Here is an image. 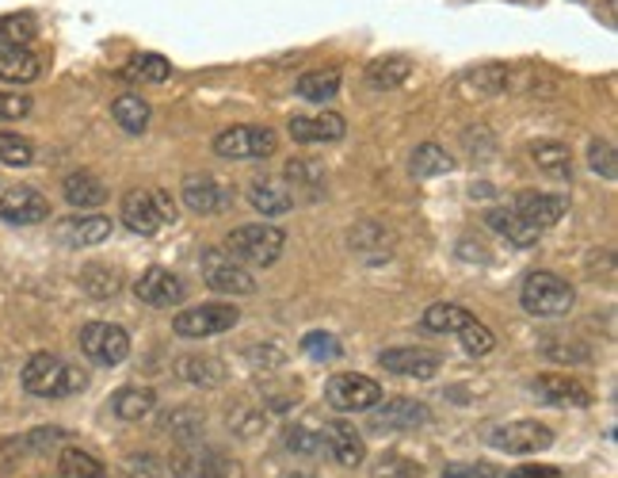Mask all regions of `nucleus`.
Instances as JSON below:
<instances>
[{
	"label": "nucleus",
	"instance_id": "1",
	"mask_svg": "<svg viewBox=\"0 0 618 478\" xmlns=\"http://www.w3.org/2000/svg\"><path fill=\"white\" fill-rule=\"evenodd\" d=\"M89 387V375L81 367H69L54 352H35V356L23 364V390L35 398H66L77 390Z\"/></svg>",
	"mask_w": 618,
	"mask_h": 478
},
{
	"label": "nucleus",
	"instance_id": "2",
	"mask_svg": "<svg viewBox=\"0 0 618 478\" xmlns=\"http://www.w3.org/2000/svg\"><path fill=\"white\" fill-rule=\"evenodd\" d=\"M283 246H287V234L267 223L237 226L226 238V253L233 257V261H241L244 269H272L283 257Z\"/></svg>",
	"mask_w": 618,
	"mask_h": 478
},
{
	"label": "nucleus",
	"instance_id": "3",
	"mask_svg": "<svg viewBox=\"0 0 618 478\" xmlns=\"http://www.w3.org/2000/svg\"><path fill=\"white\" fill-rule=\"evenodd\" d=\"M519 303L535 318H561L573 310L576 292L561 276H553V272H530L519 287Z\"/></svg>",
	"mask_w": 618,
	"mask_h": 478
},
{
	"label": "nucleus",
	"instance_id": "4",
	"mask_svg": "<svg viewBox=\"0 0 618 478\" xmlns=\"http://www.w3.org/2000/svg\"><path fill=\"white\" fill-rule=\"evenodd\" d=\"M324 402L336 413H367L382 402V387H378L370 375L340 372L324 383Z\"/></svg>",
	"mask_w": 618,
	"mask_h": 478
},
{
	"label": "nucleus",
	"instance_id": "5",
	"mask_svg": "<svg viewBox=\"0 0 618 478\" xmlns=\"http://www.w3.org/2000/svg\"><path fill=\"white\" fill-rule=\"evenodd\" d=\"M279 150L272 127H229L214 138V153L226 161H264Z\"/></svg>",
	"mask_w": 618,
	"mask_h": 478
},
{
	"label": "nucleus",
	"instance_id": "6",
	"mask_svg": "<svg viewBox=\"0 0 618 478\" xmlns=\"http://www.w3.org/2000/svg\"><path fill=\"white\" fill-rule=\"evenodd\" d=\"M199 269H203L206 287L218 295H252L256 292V276H252L241 261H233L226 249H203Z\"/></svg>",
	"mask_w": 618,
	"mask_h": 478
},
{
	"label": "nucleus",
	"instance_id": "7",
	"mask_svg": "<svg viewBox=\"0 0 618 478\" xmlns=\"http://www.w3.org/2000/svg\"><path fill=\"white\" fill-rule=\"evenodd\" d=\"M241 321V310L226 307V303H203V307H187L172 318V329L184 341H203V337H218Z\"/></svg>",
	"mask_w": 618,
	"mask_h": 478
},
{
	"label": "nucleus",
	"instance_id": "8",
	"mask_svg": "<svg viewBox=\"0 0 618 478\" xmlns=\"http://www.w3.org/2000/svg\"><path fill=\"white\" fill-rule=\"evenodd\" d=\"M172 478H244V467L226 452L192 444L172 456Z\"/></svg>",
	"mask_w": 618,
	"mask_h": 478
},
{
	"label": "nucleus",
	"instance_id": "9",
	"mask_svg": "<svg viewBox=\"0 0 618 478\" xmlns=\"http://www.w3.org/2000/svg\"><path fill=\"white\" fill-rule=\"evenodd\" d=\"M81 352L100 367H118L130 356V337L115 321H89L81 329Z\"/></svg>",
	"mask_w": 618,
	"mask_h": 478
},
{
	"label": "nucleus",
	"instance_id": "10",
	"mask_svg": "<svg viewBox=\"0 0 618 478\" xmlns=\"http://www.w3.org/2000/svg\"><path fill=\"white\" fill-rule=\"evenodd\" d=\"M367 413L370 433H412V429H424L432 421V410L416 398H390V402H378Z\"/></svg>",
	"mask_w": 618,
	"mask_h": 478
},
{
	"label": "nucleus",
	"instance_id": "11",
	"mask_svg": "<svg viewBox=\"0 0 618 478\" xmlns=\"http://www.w3.org/2000/svg\"><path fill=\"white\" fill-rule=\"evenodd\" d=\"M489 444L496 452H508V456H538L553 444V433L542 421H508V425H496L489 433Z\"/></svg>",
	"mask_w": 618,
	"mask_h": 478
},
{
	"label": "nucleus",
	"instance_id": "12",
	"mask_svg": "<svg viewBox=\"0 0 618 478\" xmlns=\"http://www.w3.org/2000/svg\"><path fill=\"white\" fill-rule=\"evenodd\" d=\"M134 295H138V303H146V307L169 310V307H180V303H184L187 287H184V280H180L176 272L146 269L138 280H134Z\"/></svg>",
	"mask_w": 618,
	"mask_h": 478
},
{
	"label": "nucleus",
	"instance_id": "13",
	"mask_svg": "<svg viewBox=\"0 0 618 478\" xmlns=\"http://www.w3.org/2000/svg\"><path fill=\"white\" fill-rule=\"evenodd\" d=\"M0 218L12 223V226L46 223V218H50V200H46L43 192H35V187H27V184L8 187V192L0 195Z\"/></svg>",
	"mask_w": 618,
	"mask_h": 478
},
{
	"label": "nucleus",
	"instance_id": "14",
	"mask_svg": "<svg viewBox=\"0 0 618 478\" xmlns=\"http://www.w3.org/2000/svg\"><path fill=\"white\" fill-rule=\"evenodd\" d=\"M378 364L393 375H405V379H432V375H439L443 356L435 349L409 344V349H386L382 356H378Z\"/></svg>",
	"mask_w": 618,
	"mask_h": 478
},
{
	"label": "nucleus",
	"instance_id": "15",
	"mask_svg": "<svg viewBox=\"0 0 618 478\" xmlns=\"http://www.w3.org/2000/svg\"><path fill=\"white\" fill-rule=\"evenodd\" d=\"M530 395H535L542 406H565V410H569V406H573V410L592 406L588 387H584V383H576V379H569V375H558V372L538 375V379L530 383Z\"/></svg>",
	"mask_w": 618,
	"mask_h": 478
},
{
	"label": "nucleus",
	"instance_id": "16",
	"mask_svg": "<svg viewBox=\"0 0 618 478\" xmlns=\"http://www.w3.org/2000/svg\"><path fill=\"white\" fill-rule=\"evenodd\" d=\"M347 249L359 257L363 264H382L393 257V234L382 223H355L347 230Z\"/></svg>",
	"mask_w": 618,
	"mask_h": 478
},
{
	"label": "nucleus",
	"instance_id": "17",
	"mask_svg": "<svg viewBox=\"0 0 618 478\" xmlns=\"http://www.w3.org/2000/svg\"><path fill=\"white\" fill-rule=\"evenodd\" d=\"M512 210L523 218V223L538 226V230H550V226H558L561 218L569 215V200H565V195L523 192V195H515V207Z\"/></svg>",
	"mask_w": 618,
	"mask_h": 478
},
{
	"label": "nucleus",
	"instance_id": "18",
	"mask_svg": "<svg viewBox=\"0 0 618 478\" xmlns=\"http://www.w3.org/2000/svg\"><path fill=\"white\" fill-rule=\"evenodd\" d=\"M317 433H321L324 452H329L340 467H359L363 459H367V444H363V436L355 433V425H347V421H329V425L317 429Z\"/></svg>",
	"mask_w": 618,
	"mask_h": 478
},
{
	"label": "nucleus",
	"instance_id": "19",
	"mask_svg": "<svg viewBox=\"0 0 618 478\" xmlns=\"http://www.w3.org/2000/svg\"><path fill=\"white\" fill-rule=\"evenodd\" d=\"M54 238L69 249H84V246H100L111 238V218L103 215H69L54 226Z\"/></svg>",
	"mask_w": 618,
	"mask_h": 478
},
{
	"label": "nucleus",
	"instance_id": "20",
	"mask_svg": "<svg viewBox=\"0 0 618 478\" xmlns=\"http://www.w3.org/2000/svg\"><path fill=\"white\" fill-rule=\"evenodd\" d=\"M184 203L195 215H218V210H226L233 203V192L218 177H199L195 172V177L184 180Z\"/></svg>",
	"mask_w": 618,
	"mask_h": 478
},
{
	"label": "nucleus",
	"instance_id": "21",
	"mask_svg": "<svg viewBox=\"0 0 618 478\" xmlns=\"http://www.w3.org/2000/svg\"><path fill=\"white\" fill-rule=\"evenodd\" d=\"M290 138L302 146H313V143H340V138L347 135V123L340 120L336 112H321V115H295V120L287 123Z\"/></svg>",
	"mask_w": 618,
	"mask_h": 478
},
{
	"label": "nucleus",
	"instance_id": "22",
	"mask_svg": "<svg viewBox=\"0 0 618 478\" xmlns=\"http://www.w3.org/2000/svg\"><path fill=\"white\" fill-rule=\"evenodd\" d=\"M118 215H123L126 230L141 234V238H149V234L161 230V210H157V200L153 192H146V187H134V192L123 195V207H118Z\"/></svg>",
	"mask_w": 618,
	"mask_h": 478
},
{
	"label": "nucleus",
	"instance_id": "23",
	"mask_svg": "<svg viewBox=\"0 0 618 478\" xmlns=\"http://www.w3.org/2000/svg\"><path fill=\"white\" fill-rule=\"evenodd\" d=\"M249 203L256 215L275 218V215H287L295 207V195L283 180H252L249 184Z\"/></svg>",
	"mask_w": 618,
	"mask_h": 478
},
{
	"label": "nucleus",
	"instance_id": "24",
	"mask_svg": "<svg viewBox=\"0 0 618 478\" xmlns=\"http://www.w3.org/2000/svg\"><path fill=\"white\" fill-rule=\"evenodd\" d=\"M485 226L489 230H496L501 238H508L515 249H530V246H538V226H530V223H523L515 210L508 207H489L485 210Z\"/></svg>",
	"mask_w": 618,
	"mask_h": 478
},
{
	"label": "nucleus",
	"instance_id": "25",
	"mask_svg": "<svg viewBox=\"0 0 618 478\" xmlns=\"http://www.w3.org/2000/svg\"><path fill=\"white\" fill-rule=\"evenodd\" d=\"M38 73H43V61L35 50H27V46H4L0 50V81L31 84Z\"/></svg>",
	"mask_w": 618,
	"mask_h": 478
},
{
	"label": "nucleus",
	"instance_id": "26",
	"mask_svg": "<svg viewBox=\"0 0 618 478\" xmlns=\"http://www.w3.org/2000/svg\"><path fill=\"white\" fill-rule=\"evenodd\" d=\"M61 192H66L69 207H81V210L100 207V203L107 200V187H103V180L92 177V172H69Z\"/></svg>",
	"mask_w": 618,
	"mask_h": 478
},
{
	"label": "nucleus",
	"instance_id": "27",
	"mask_svg": "<svg viewBox=\"0 0 618 478\" xmlns=\"http://www.w3.org/2000/svg\"><path fill=\"white\" fill-rule=\"evenodd\" d=\"M111 410H115L118 421H141L157 410V395L149 387H123L111 398Z\"/></svg>",
	"mask_w": 618,
	"mask_h": 478
},
{
	"label": "nucleus",
	"instance_id": "28",
	"mask_svg": "<svg viewBox=\"0 0 618 478\" xmlns=\"http://www.w3.org/2000/svg\"><path fill=\"white\" fill-rule=\"evenodd\" d=\"M287 180L295 184V200H321L324 195V169L317 161L295 158L287 164Z\"/></svg>",
	"mask_w": 618,
	"mask_h": 478
},
{
	"label": "nucleus",
	"instance_id": "29",
	"mask_svg": "<svg viewBox=\"0 0 618 478\" xmlns=\"http://www.w3.org/2000/svg\"><path fill=\"white\" fill-rule=\"evenodd\" d=\"M530 161L538 164V172H546V177H553V180L573 177V153L561 143H535L530 146Z\"/></svg>",
	"mask_w": 618,
	"mask_h": 478
},
{
	"label": "nucleus",
	"instance_id": "30",
	"mask_svg": "<svg viewBox=\"0 0 618 478\" xmlns=\"http://www.w3.org/2000/svg\"><path fill=\"white\" fill-rule=\"evenodd\" d=\"M176 375L192 387H218L226 383V367H221L218 356H184L176 364Z\"/></svg>",
	"mask_w": 618,
	"mask_h": 478
},
{
	"label": "nucleus",
	"instance_id": "31",
	"mask_svg": "<svg viewBox=\"0 0 618 478\" xmlns=\"http://www.w3.org/2000/svg\"><path fill=\"white\" fill-rule=\"evenodd\" d=\"M111 115H115V123L126 130V135H146L149 130V104L141 96H134V92H123V96L111 104Z\"/></svg>",
	"mask_w": 618,
	"mask_h": 478
},
{
	"label": "nucleus",
	"instance_id": "32",
	"mask_svg": "<svg viewBox=\"0 0 618 478\" xmlns=\"http://www.w3.org/2000/svg\"><path fill=\"white\" fill-rule=\"evenodd\" d=\"M409 73H412L409 58H378V61H370V66H367V84H370V89H378V92H393V89H401V84L409 81Z\"/></svg>",
	"mask_w": 618,
	"mask_h": 478
},
{
	"label": "nucleus",
	"instance_id": "33",
	"mask_svg": "<svg viewBox=\"0 0 618 478\" xmlns=\"http://www.w3.org/2000/svg\"><path fill=\"white\" fill-rule=\"evenodd\" d=\"M455 169V158H450L443 146H435V143H424V146H416L412 150V158H409V172L412 177H420V180H427V177H443V172H450Z\"/></svg>",
	"mask_w": 618,
	"mask_h": 478
},
{
	"label": "nucleus",
	"instance_id": "34",
	"mask_svg": "<svg viewBox=\"0 0 618 478\" xmlns=\"http://www.w3.org/2000/svg\"><path fill=\"white\" fill-rule=\"evenodd\" d=\"M473 315L466 307H455V303H435V307L424 310V318H420V326L427 329V333H458L462 326H470Z\"/></svg>",
	"mask_w": 618,
	"mask_h": 478
},
{
	"label": "nucleus",
	"instance_id": "35",
	"mask_svg": "<svg viewBox=\"0 0 618 478\" xmlns=\"http://www.w3.org/2000/svg\"><path fill=\"white\" fill-rule=\"evenodd\" d=\"M508 66H478L470 73H462V89H473L478 96H501L508 89Z\"/></svg>",
	"mask_w": 618,
	"mask_h": 478
},
{
	"label": "nucleus",
	"instance_id": "36",
	"mask_svg": "<svg viewBox=\"0 0 618 478\" xmlns=\"http://www.w3.org/2000/svg\"><path fill=\"white\" fill-rule=\"evenodd\" d=\"M81 287L92 299H115V295L123 292V276H118L111 264H89V269L81 272Z\"/></svg>",
	"mask_w": 618,
	"mask_h": 478
},
{
	"label": "nucleus",
	"instance_id": "37",
	"mask_svg": "<svg viewBox=\"0 0 618 478\" xmlns=\"http://www.w3.org/2000/svg\"><path fill=\"white\" fill-rule=\"evenodd\" d=\"M340 92V69H313V73L298 77V96L313 100V104H324Z\"/></svg>",
	"mask_w": 618,
	"mask_h": 478
},
{
	"label": "nucleus",
	"instance_id": "38",
	"mask_svg": "<svg viewBox=\"0 0 618 478\" xmlns=\"http://www.w3.org/2000/svg\"><path fill=\"white\" fill-rule=\"evenodd\" d=\"M35 35H38V23L31 12L0 15V50H4V46H27Z\"/></svg>",
	"mask_w": 618,
	"mask_h": 478
},
{
	"label": "nucleus",
	"instance_id": "39",
	"mask_svg": "<svg viewBox=\"0 0 618 478\" xmlns=\"http://www.w3.org/2000/svg\"><path fill=\"white\" fill-rule=\"evenodd\" d=\"M58 475L61 478H107L100 459L89 456V452H81V448L61 452V456H58Z\"/></svg>",
	"mask_w": 618,
	"mask_h": 478
},
{
	"label": "nucleus",
	"instance_id": "40",
	"mask_svg": "<svg viewBox=\"0 0 618 478\" xmlns=\"http://www.w3.org/2000/svg\"><path fill=\"white\" fill-rule=\"evenodd\" d=\"M169 73H172V66L161 54H138V58H130V66L123 69L126 81H149V84L169 81Z\"/></svg>",
	"mask_w": 618,
	"mask_h": 478
},
{
	"label": "nucleus",
	"instance_id": "41",
	"mask_svg": "<svg viewBox=\"0 0 618 478\" xmlns=\"http://www.w3.org/2000/svg\"><path fill=\"white\" fill-rule=\"evenodd\" d=\"M35 161V146L23 135H12V130H0V164H12V169H23V164Z\"/></svg>",
	"mask_w": 618,
	"mask_h": 478
},
{
	"label": "nucleus",
	"instance_id": "42",
	"mask_svg": "<svg viewBox=\"0 0 618 478\" xmlns=\"http://www.w3.org/2000/svg\"><path fill=\"white\" fill-rule=\"evenodd\" d=\"M283 444H287V452H295V456H321L324 452L321 433L306 425H290L287 433H283Z\"/></svg>",
	"mask_w": 618,
	"mask_h": 478
},
{
	"label": "nucleus",
	"instance_id": "43",
	"mask_svg": "<svg viewBox=\"0 0 618 478\" xmlns=\"http://www.w3.org/2000/svg\"><path fill=\"white\" fill-rule=\"evenodd\" d=\"M458 337H462V349L470 352V356H485V352H493V344H496L493 329H489V326H481L478 318H473L470 326H462V329H458Z\"/></svg>",
	"mask_w": 618,
	"mask_h": 478
},
{
	"label": "nucleus",
	"instance_id": "44",
	"mask_svg": "<svg viewBox=\"0 0 618 478\" xmlns=\"http://www.w3.org/2000/svg\"><path fill=\"white\" fill-rule=\"evenodd\" d=\"M424 475V464L409 456H382L375 464V478H420Z\"/></svg>",
	"mask_w": 618,
	"mask_h": 478
},
{
	"label": "nucleus",
	"instance_id": "45",
	"mask_svg": "<svg viewBox=\"0 0 618 478\" xmlns=\"http://www.w3.org/2000/svg\"><path fill=\"white\" fill-rule=\"evenodd\" d=\"M588 164H592V172H599L604 180H615L618 177V153H615V146L611 143H592L588 146Z\"/></svg>",
	"mask_w": 618,
	"mask_h": 478
},
{
	"label": "nucleus",
	"instance_id": "46",
	"mask_svg": "<svg viewBox=\"0 0 618 478\" xmlns=\"http://www.w3.org/2000/svg\"><path fill=\"white\" fill-rule=\"evenodd\" d=\"M164 429H169L172 436H180V441H195L203 429V418L195 410H176L172 418H164Z\"/></svg>",
	"mask_w": 618,
	"mask_h": 478
},
{
	"label": "nucleus",
	"instance_id": "47",
	"mask_svg": "<svg viewBox=\"0 0 618 478\" xmlns=\"http://www.w3.org/2000/svg\"><path fill=\"white\" fill-rule=\"evenodd\" d=\"M302 352L313 360H336L340 356V341L332 333H306L302 337Z\"/></svg>",
	"mask_w": 618,
	"mask_h": 478
},
{
	"label": "nucleus",
	"instance_id": "48",
	"mask_svg": "<svg viewBox=\"0 0 618 478\" xmlns=\"http://www.w3.org/2000/svg\"><path fill=\"white\" fill-rule=\"evenodd\" d=\"M31 112V96L27 92H0V123L23 120Z\"/></svg>",
	"mask_w": 618,
	"mask_h": 478
},
{
	"label": "nucleus",
	"instance_id": "49",
	"mask_svg": "<svg viewBox=\"0 0 618 478\" xmlns=\"http://www.w3.org/2000/svg\"><path fill=\"white\" fill-rule=\"evenodd\" d=\"M443 478H501V467L493 464H455L443 471Z\"/></svg>",
	"mask_w": 618,
	"mask_h": 478
},
{
	"label": "nucleus",
	"instance_id": "50",
	"mask_svg": "<svg viewBox=\"0 0 618 478\" xmlns=\"http://www.w3.org/2000/svg\"><path fill=\"white\" fill-rule=\"evenodd\" d=\"M249 360H252V367H264V364L279 367L283 364V352L275 349V344H256V349H249Z\"/></svg>",
	"mask_w": 618,
	"mask_h": 478
},
{
	"label": "nucleus",
	"instance_id": "51",
	"mask_svg": "<svg viewBox=\"0 0 618 478\" xmlns=\"http://www.w3.org/2000/svg\"><path fill=\"white\" fill-rule=\"evenodd\" d=\"M126 471H130V478H157V464L153 456H130Z\"/></svg>",
	"mask_w": 618,
	"mask_h": 478
},
{
	"label": "nucleus",
	"instance_id": "52",
	"mask_svg": "<svg viewBox=\"0 0 618 478\" xmlns=\"http://www.w3.org/2000/svg\"><path fill=\"white\" fill-rule=\"evenodd\" d=\"M157 210H161V223H176V203H172L169 192H153Z\"/></svg>",
	"mask_w": 618,
	"mask_h": 478
},
{
	"label": "nucleus",
	"instance_id": "53",
	"mask_svg": "<svg viewBox=\"0 0 618 478\" xmlns=\"http://www.w3.org/2000/svg\"><path fill=\"white\" fill-rule=\"evenodd\" d=\"M501 478H561L553 467H519V471L512 475H501Z\"/></svg>",
	"mask_w": 618,
	"mask_h": 478
},
{
	"label": "nucleus",
	"instance_id": "54",
	"mask_svg": "<svg viewBox=\"0 0 618 478\" xmlns=\"http://www.w3.org/2000/svg\"><path fill=\"white\" fill-rule=\"evenodd\" d=\"M279 478H313V471H283Z\"/></svg>",
	"mask_w": 618,
	"mask_h": 478
}]
</instances>
